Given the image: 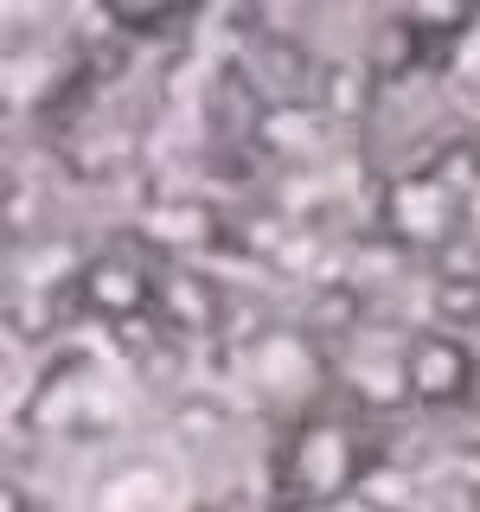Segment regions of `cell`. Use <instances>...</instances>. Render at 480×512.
I'll return each mask as SVG.
<instances>
[{"label":"cell","mask_w":480,"mask_h":512,"mask_svg":"<svg viewBox=\"0 0 480 512\" xmlns=\"http://www.w3.org/2000/svg\"><path fill=\"white\" fill-rule=\"evenodd\" d=\"M282 480H288V500H301V506L352 493V480H359L352 429L333 423V416H308V423L295 429V442H288V455H282Z\"/></svg>","instance_id":"1"},{"label":"cell","mask_w":480,"mask_h":512,"mask_svg":"<svg viewBox=\"0 0 480 512\" xmlns=\"http://www.w3.org/2000/svg\"><path fill=\"white\" fill-rule=\"evenodd\" d=\"M154 282H160V263L154 256H141V250H90V263H84V276H77V301L103 320L109 333L128 327V320H148L154 314Z\"/></svg>","instance_id":"2"},{"label":"cell","mask_w":480,"mask_h":512,"mask_svg":"<svg viewBox=\"0 0 480 512\" xmlns=\"http://www.w3.org/2000/svg\"><path fill=\"white\" fill-rule=\"evenodd\" d=\"M474 378H480V365H474V352L461 346L455 333H442V327L410 333V346H404V384H410V404L416 410H455V404H468Z\"/></svg>","instance_id":"3"},{"label":"cell","mask_w":480,"mask_h":512,"mask_svg":"<svg viewBox=\"0 0 480 512\" xmlns=\"http://www.w3.org/2000/svg\"><path fill=\"white\" fill-rule=\"evenodd\" d=\"M154 320L173 340H212V333H224V320H231V295L192 263H160Z\"/></svg>","instance_id":"4"},{"label":"cell","mask_w":480,"mask_h":512,"mask_svg":"<svg viewBox=\"0 0 480 512\" xmlns=\"http://www.w3.org/2000/svg\"><path fill=\"white\" fill-rule=\"evenodd\" d=\"M384 96V77L372 71V58H320V77H314V109L327 122H372Z\"/></svg>","instance_id":"5"},{"label":"cell","mask_w":480,"mask_h":512,"mask_svg":"<svg viewBox=\"0 0 480 512\" xmlns=\"http://www.w3.org/2000/svg\"><path fill=\"white\" fill-rule=\"evenodd\" d=\"M327 135H333V122L320 116V109L308 103H269V116H263V128H256V148H263L276 167H288V173H301V167H314V154L327 148Z\"/></svg>","instance_id":"6"},{"label":"cell","mask_w":480,"mask_h":512,"mask_svg":"<svg viewBox=\"0 0 480 512\" xmlns=\"http://www.w3.org/2000/svg\"><path fill=\"white\" fill-rule=\"evenodd\" d=\"M429 314L442 320V333L480 327V276H436L429 282Z\"/></svg>","instance_id":"7"},{"label":"cell","mask_w":480,"mask_h":512,"mask_svg":"<svg viewBox=\"0 0 480 512\" xmlns=\"http://www.w3.org/2000/svg\"><path fill=\"white\" fill-rule=\"evenodd\" d=\"M352 500L372 506V512H404L416 500V487L397 461H372V468H359V480H352Z\"/></svg>","instance_id":"8"},{"label":"cell","mask_w":480,"mask_h":512,"mask_svg":"<svg viewBox=\"0 0 480 512\" xmlns=\"http://www.w3.org/2000/svg\"><path fill=\"white\" fill-rule=\"evenodd\" d=\"M359 314H365V295L346 282H327L308 295V333H359Z\"/></svg>","instance_id":"9"},{"label":"cell","mask_w":480,"mask_h":512,"mask_svg":"<svg viewBox=\"0 0 480 512\" xmlns=\"http://www.w3.org/2000/svg\"><path fill=\"white\" fill-rule=\"evenodd\" d=\"M173 429H180L186 442H212L224 429V404L218 397H180V404H173Z\"/></svg>","instance_id":"10"},{"label":"cell","mask_w":480,"mask_h":512,"mask_svg":"<svg viewBox=\"0 0 480 512\" xmlns=\"http://www.w3.org/2000/svg\"><path fill=\"white\" fill-rule=\"evenodd\" d=\"M103 13H109L122 32H167V26H180L192 7H122V0H116V7H103Z\"/></svg>","instance_id":"11"},{"label":"cell","mask_w":480,"mask_h":512,"mask_svg":"<svg viewBox=\"0 0 480 512\" xmlns=\"http://www.w3.org/2000/svg\"><path fill=\"white\" fill-rule=\"evenodd\" d=\"M180 512H224V506H212V500H199V506H180Z\"/></svg>","instance_id":"12"},{"label":"cell","mask_w":480,"mask_h":512,"mask_svg":"<svg viewBox=\"0 0 480 512\" xmlns=\"http://www.w3.org/2000/svg\"><path fill=\"white\" fill-rule=\"evenodd\" d=\"M474 148H480V135H474Z\"/></svg>","instance_id":"13"}]
</instances>
